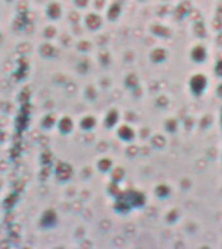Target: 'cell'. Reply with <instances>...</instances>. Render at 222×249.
<instances>
[{"instance_id": "obj_1", "label": "cell", "mask_w": 222, "mask_h": 249, "mask_svg": "<svg viewBox=\"0 0 222 249\" xmlns=\"http://www.w3.org/2000/svg\"><path fill=\"white\" fill-rule=\"evenodd\" d=\"M56 221H57V215H56V213H55V210L48 209L43 213L42 218H40V222H39V225L42 226V227L48 229V227H52V226L56 223Z\"/></svg>"}, {"instance_id": "obj_2", "label": "cell", "mask_w": 222, "mask_h": 249, "mask_svg": "<svg viewBox=\"0 0 222 249\" xmlns=\"http://www.w3.org/2000/svg\"><path fill=\"white\" fill-rule=\"evenodd\" d=\"M72 174H73V170L66 163H60L56 169V175L60 180H68L72 177Z\"/></svg>"}, {"instance_id": "obj_3", "label": "cell", "mask_w": 222, "mask_h": 249, "mask_svg": "<svg viewBox=\"0 0 222 249\" xmlns=\"http://www.w3.org/2000/svg\"><path fill=\"white\" fill-rule=\"evenodd\" d=\"M47 15H48L50 18L57 19L58 17L61 16V7H60L56 1H52V3L48 4V7H47Z\"/></svg>"}, {"instance_id": "obj_4", "label": "cell", "mask_w": 222, "mask_h": 249, "mask_svg": "<svg viewBox=\"0 0 222 249\" xmlns=\"http://www.w3.org/2000/svg\"><path fill=\"white\" fill-rule=\"evenodd\" d=\"M40 54H42L43 57H52V56L56 54V50H55L54 46H51L50 43H44L40 47Z\"/></svg>"}, {"instance_id": "obj_5", "label": "cell", "mask_w": 222, "mask_h": 249, "mask_svg": "<svg viewBox=\"0 0 222 249\" xmlns=\"http://www.w3.org/2000/svg\"><path fill=\"white\" fill-rule=\"evenodd\" d=\"M58 128H60V131L64 132V134H68V132L73 128V122H72V120H69L68 117H65V118H62V120L58 122Z\"/></svg>"}, {"instance_id": "obj_6", "label": "cell", "mask_w": 222, "mask_h": 249, "mask_svg": "<svg viewBox=\"0 0 222 249\" xmlns=\"http://www.w3.org/2000/svg\"><path fill=\"white\" fill-rule=\"evenodd\" d=\"M16 51H17V53L21 54V56H27V54L30 53L31 51H33V47H31L30 43L22 42L16 47Z\"/></svg>"}, {"instance_id": "obj_7", "label": "cell", "mask_w": 222, "mask_h": 249, "mask_svg": "<svg viewBox=\"0 0 222 249\" xmlns=\"http://www.w3.org/2000/svg\"><path fill=\"white\" fill-rule=\"evenodd\" d=\"M55 124H56V116H55L54 113H48V114H46L44 118L42 120L43 128H51Z\"/></svg>"}, {"instance_id": "obj_8", "label": "cell", "mask_w": 222, "mask_h": 249, "mask_svg": "<svg viewBox=\"0 0 222 249\" xmlns=\"http://www.w3.org/2000/svg\"><path fill=\"white\" fill-rule=\"evenodd\" d=\"M17 201H18V194H16L15 192V194L11 195V196H8V197L4 200V208L7 210L12 209V208L16 205V202Z\"/></svg>"}, {"instance_id": "obj_9", "label": "cell", "mask_w": 222, "mask_h": 249, "mask_svg": "<svg viewBox=\"0 0 222 249\" xmlns=\"http://www.w3.org/2000/svg\"><path fill=\"white\" fill-rule=\"evenodd\" d=\"M27 19H26V16L25 13H19V16H17L15 19V23H13V26L15 29H23V26L26 25Z\"/></svg>"}, {"instance_id": "obj_10", "label": "cell", "mask_w": 222, "mask_h": 249, "mask_svg": "<svg viewBox=\"0 0 222 249\" xmlns=\"http://www.w3.org/2000/svg\"><path fill=\"white\" fill-rule=\"evenodd\" d=\"M27 124H29V116H27V114H23V113H21V114L17 117V127L26 128Z\"/></svg>"}, {"instance_id": "obj_11", "label": "cell", "mask_w": 222, "mask_h": 249, "mask_svg": "<svg viewBox=\"0 0 222 249\" xmlns=\"http://www.w3.org/2000/svg\"><path fill=\"white\" fill-rule=\"evenodd\" d=\"M40 161H42L43 165H51V161H52V153L48 151H44L40 156Z\"/></svg>"}, {"instance_id": "obj_12", "label": "cell", "mask_w": 222, "mask_h": 249, "mask_svg": "<svg viewBox=\"0 0 222 249\" xmlns=\"http://www.w3.org/2000/svg\"><path fill=\"white\" fill-rule=\"evenodd\" d=\"M43 35H44V38H46V39L54 38L55 35H56V27H55V26H47L46 29H44V33H43Z\"/></svg>"}, {"instance_id": "obj_13", "label": "cell", "mask_w": 222, "mask_h": 249, "mask_svg": "<svg viewBox=\"0 0 222 249\" xmlns=\"http://www.w3.org/2000/svg\"><path fill=\"white\" fill-rule=\"evenodd\" d=\"M9 241H11V244L13 245H17L19 244V241H21V236H19V233H12L9 232Z\"/></svg>"}, {"instance_id": "obj_14", "label": "cell", "mask_w": 222, "mask_h": 249, "mask_svg": "<svg viewBox=\"0 0 222 249\" xmlns=\"http://www.w3.org/2000/svg\"><path fill=\"white\" fill-rule=\"evenodd\" d=\"M17 9H18L19 13H25L27 12V1L26 0H19L17 3Z\"/></svg>"}, {"instance_id": "obj_15", "label": "cell", "mask_w": 222, "mask_h": 249, "mask_svg": "<svg viewBox=\"0 0 222 249\" xmlns=\"http://www.w3.org/2000/svg\"><path fill=\"white\" fill-rule=\"evenodd\" d=\"M13 187H15L13 190H15L16 194H19V192H22V191L25 190V183H23L22 180H17V182L13 184Z\"/></svg>"}, {"instance_id": "obj_16", "label": "cell", "mask_w": 222, "mask_h": 249, "mask_svg": "<svg viewBox=\"0 0 222 249\" xmlns=\"http://www.w3.org/2000/svg\"><path fill=\"white\" fill-rule=\"evenodd\" d=\"M86 21H87V25H89L90 27H96V25H95V23H96V21H97L96 16L90 15L89 17H87V19H86Z\"/></svg>"}, {"instance_id": "obj_17", "label": "cell", "mask_w": 222, "mask_h": 249, "mask_svg": "<svg viewBox=\"0 0 222 249\" xmlns=\"http://www.w3.org/2000/svg\"><path fill=\"white\" fill-rule=\"evenodd\" d=\"M15 222V214L12 213V212H8L5 214V218H4V223H7V225H11Z\"/></svg>"}, {"instance_id": "obj_18", "label": "cell", "mask_w": 222, "mask_h": 249, "mask_svg": "<svg viewBox=\"0 0 222 249\" xmlns=\"http://www.w3.org/2000/svg\"><path fill=\"white\" fill-rule=\"evenodd\" d=\"M9 232L19 233L21 232V226L17 225V223H15V222H13V223H11V225H9Z\"/></svg>"}, {"instance_id": "obj_19", "label": "cell", "mask_w": 222, "mask_h": 249, "mask_svg": "<svg viewBox=\"0 0 222 249\" xmlns=\"http://www.w3.org/2000/svg\"><path fill=\"white\" fill-rule=\"evenodd\" d=\"M18 66L19 68H29V60H27V56H21L18 58Z\"/></svg>"}, {"instance_id": "obj_20", "label": "cell", "mask_w": 222, "mask_h": 249, "mask_svg": "<svg viewBox=\"0 0 222 249\" xmlns=\"http://www.w3.org/2000/svg\"><path fill=\"white\" fill-rule=\"evenodd\" d=\"M38 142H39V144H40V147H43V148L48 147V144H50V139H48L47 136L40 135V136H39Z\"/></svg>"}, {"instance_id": "obj_21", "label": "cell", "mask_w": 222, "mask_h": 249, "mask_svg": "<svg viewBox=\"0 0 222 249\" xmlns=\"http://www.w3.org/2000/svg\"><path fill=\"white\" fill-rule=\"evenodd\" d=\"M34 22H26V25L23 26V30H25V33L26 34H31V33H34Z\"/></svg>"}, {"instance_id": "obj_22", "label": "cell", "mask_w": 222, "mask_h": 249, "mask_svg": "<svg viewBox=\"0 0 222 249\" xmlns=\"http://www.w3.org/2000/svg\"><path fill=\"white\" fill-rule=\"evenodd\" d=\"M75 89H77V87H75V85H74L73 82H69V83H66V87H65L66 92L74 93V92H75Z\"/></svg>"}, {"instance_id": "obj_23", "label": "cell", "mask_w": 222, "mask_h": 249, "mask_svg": "<svg viewBox=\"0 0 222 249\" xmlns=\"http://www.w3.org/2000/svg\"><path fill=\"white\" fill-rule=\"evenodd\" d=\"M29 97H30L29 92H26V91H22V92H21V95H19V96H18V100L22 101V104H23V103H27V100H29Z\"/></svg>"}, {"instance_id": "obj_24", "label": "cell", "mask_w": 222, "mask_h": 249, "mask_svg": "<svg viewBox=\"0 0 222 249\" xmlns=\"http://www.w3.org/2000/svg\"><path fill=\"white\" fill-rule=\"evenodd\" d=\"M8 167H9V163L5 160H1L0 161V171H7Z\"/></svg>"}, {"instance_id": "obj_25", "label": "cell", "mask_w": 222, "mask_h": 249, "mask_svg": "<svg viewBox=\"0 0 222 249\" xmlns=\"http://www.w3.org/2000/svg\"><path fill=\"white\" fill-rule=\"evenodd\" d=\"M69 18L72 19L73 22H77V21H78V15H77V13H75V12H72V13H70V16H69Z\"/></svg>"}, {"instance_id": "obj_26", "label": "cell", "mask_w": 222, "mask_h": 249, "mask_svg": "<svg viewBox=\"0 0 222 249\" xmlns=\"http://www.w3.org/2000/svg\"><path fill=\"white\" fill-rule=\"evenodd\" d=\"M9 245H11V241H9V239L0 241V247H1V248H5V247H9Z\"/></svg>"}, {"instance_id": "obj_27", "label": "cell", "mask_w": 222, "mask_h": 249, "mask_svg": "<svg viewBox=\"0 0 222 249\" xmlns=\"http://www.w3.org/2000/svg\"><path fill=\"white\" fill-rule=\"evenodd\" d=\"M75 4H77L78 7H85L86 4H87V0H75Z\"/></svg>"}, {"instance_id": "obj_28", "label": "cell", "mask_w": 222, "mask_h": 249, "mask_svg": "<svg viewBox=\"0 0 222 249\" xmlns=\"http://www.w3.org/2000/svg\"><path fill=\"white\" fill-rule=\"evenodd\" d=\"M8 139V135L4 131H0V142H5Z\"/></svg>"}, {"instance_id": "obj_29", "label": "cell", "mask_w": 222, "mask_h": 249, "mask_svg": "<svg viewBox=\"0 0 222 249\" xmlns=\"http://www.w3.org/2000/svg\"><path fill=\"white\" fill-rule=\"evenodd\" d=\"M78 48H79V50H85V48H87V43H86V42L79 43V46H78Z\"/></svg>"}, {"instance_id": "obj_30", "label": "cell", "mask_w": 222, "mask_h": 249, "mask_svg": "<svg viewBox=\"0 0 222 249\" xmlns=\"http://www.w3.org/2000/svg\"><path fill=\"white\" fill-rule=\"evenodd\" d=\"M3 43V36H1V34H0V44Z\"/></svg>"}, {"instance_id": "obj_31", "label": "cell", "mask_w": 222, "mask_h": 249, "mask_svg": "<svg viewBox=\"0 0 222 249\" xmlns=\"http://www.w3.org/2000/svg\"><path fill=\"white\" fill-rule=\"evenodd\" d=\"M1 187H3V180L0 179V188H1Z\"/></svg>"}, {"instance_id": "obj_32", "label": "cell", "mask_w": 222, "mask_h": 249, "mask_svg": "<svg viewBox=\"0 0 222 249\" xmlns=\"http://www.w3.org/2000/svg\"><path fill=\"white\" fill-rule=\"evenodd\" d=\"M7 3H12V1H15V0H5Z\"/></svg>"}]
</instances>
